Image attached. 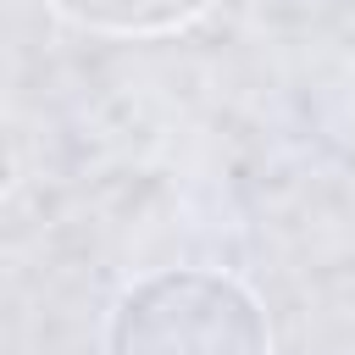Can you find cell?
I'll use <instances>...</instances> for the list:
<instances>
[{
    "label": "cell",
    "instance_id": "obj_1",
    "mask_svg": "<svg viewBox=\"0 0 355 355\" xmlns=\"http://www.w3.org/2000/svg\"><path fill=\"white\" fill-rule=\"evenodd\" d=\"M111 355H266L255 300L211 272L139 283L116 305Z\"/></svg>",
    "mask_w": 355,
    "mask_h": 355
},
{
    "label": "cell",
    "instance_id": "obj_2",
    "mask_svg": "<svg viewBox=\"0 0 355 355\" xmlns=\"http://www.w3.org/2000/svg\"><path fill=\"white\" fill-rule=\"evenodd\" d=\"M67 17L89 22V28H116V33H155L172 22H189L194 11H205L211 0H50Z\"/></svg>",
    "mask_w": 355,
    "mask_h": 355
}]
</instances>
